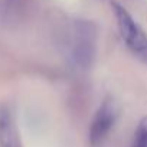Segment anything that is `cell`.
Wrapping results in <instances>:
<instances>
[{
  "label": "cell",
  "mask_w": 147,
  "mask_h": 147,
  "mask_svg": "<svg viewBox=\"0 0 147 147\" xmlns=\"http://www.w3.org/2000/svg\"><path fill=\"white\" fill-rule=\"evenodd\" d=\"M111 9L117 19V25L127 48L136 58L147 63V35L133 19L128 10L118 2H111Z\"/></svg>",
  "instance_id": "cell-1"
},
{
  "label": "cell",
  "mask_w": 147,
  "mask_h": 147,
  "mask_svg": "<svg viewBox=\"0 0 147 147\" xmlns=\"http://www.w3.org/2000/svg\"><path fill=\"white\" fill-rule=\"evenodd\" d=\"M98 30L91 20H77L74 23L72 56L78 66L87 69L92 65L97 52Z\"/></svg>",
  "instance_id": "cell-2"
},
{
  "label": "cell",
  "mask_w": 147,
  "mask_h": 147,
  "mask_svg": "<svg viewBox=\"0 0 147 147\" xmlns=\"http://www.w3.org/2000/svg\"><path fill=\"white\" fill-rule=\"evenodd\" d=\"M115 121V107L113 100L107 98L95 113V117L90 127V143L92 146H100Z\"/></svg>",
  "instance_id": "cell-3"
},
{
  "label": "cell",
  "mask_w": 147,
  "mask_h": 147,
  "mask_svg": "<svg viewBox=\"0 0 147 147\" xmlns=\"http://www.w3.org/2000/svg\"><path fill=\"white\" fill-rule=\"evenodd\" d=\"M0 147H15V133L10 111L0 110Z\"/></svg>",
  "instance_id": "cell-4"
},
{
  "label": "cell",
  "mask_w": 147,
  "mask_h": 147,
  "mask_svg": "<svg viewBox=\"0 0 147 147\" xmlns=\"http://www.w3.org/2000/svg\"><path fill=\"white\" fill-rule=\"evenodd\" d=\"M131 147H147V117L138 123Z\"/></svg>",
  "instance_id": "cell-5"
}]
</instances>
